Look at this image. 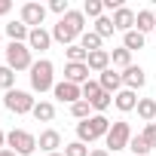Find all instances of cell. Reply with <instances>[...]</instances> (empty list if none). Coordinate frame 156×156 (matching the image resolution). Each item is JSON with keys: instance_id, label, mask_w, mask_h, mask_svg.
Instances as JSON below:
<instances>
[{"instance_id": "1", "label": "cell", "mask_w": 156, "mask_h": 156, "mask_svg": "<svg viewBox=\"0 0 156 156\" xmlns=\"http://www.w3.org/2000/svg\"><path fill=\"white\" fill-rule=\"evenodd\" d=\"M110 126H113V122H110L104 113H92L89 119L76 122V141H83V144H92V141H98V138H107Z\"/></svg>"}, {"instance_id": "2", "label": "cell", "mask_w": 156, "mask_h": 156, "mask_svg": "<svg viewBox=\"0 0 156 156\" xmlns=\"http://www.w3.org/2000/svg\"><path fill=\"white\" fill-rule=\"evenodd\" d=\"M31 89L34 92H52L55 89V67H52V61L49 58H40V61H34V67H31Z\"/></svg>"}, {"instance_id": "3", "label": "cell", "mask_w": 156, "mask_h": 156, "mask_svg": "<svg viewBox=\"0 0 156 156\" xmlns=\"http://www.w3.org/2000/svg\"><path fill=\"white\" fill-rule=\"evenodd\" d=\"M6 67H12L16 73H19V70H31V67H34L31 46H28V43H9V46H6Z\"/></svg>"}, {"instance_id": "4", "label": "cell", "mask_w": 156, "mask_h": 156, "mask_svg": "<svg viewBox=\"0 0 156 156\" xmlns=\"http://www.w3.org/2000/svg\"><path fill=\"white\" fill-rule=\"evenodd\" d=\"M3 107L22 116V113H34L37 101H34V95H31V92H25V89H12V92H6V95H3Z\"/></svg>"}, {"instance_id": "5", "label": "cell", "mask_w": 156, "mask_h": 156, "mask_svg": "<svg viewBox=\"0 0 156 156\" xmlns=\"http://www.w3.org/2000/svg\"><path fill=\"white\" fill-rule=\"evenodd\" d=\"M129 141H132V129H129V122H126V119H116V122L110 126L107 138H104L107 150H110V153H116V150H129Z\"/></svg>"}, {"instance_id": "6", "label": "cell", "mask_w": 156, "mask_h": 156, "mask_svg": "<svg viewBox=\"0 0 156 156\" xmlns=\"http://www.w3.org/2000/svg\"><path fill=\"white\" fill-rule=\"evenodd\" d=\"M6 147L16 150L19 156H31L37 150V138L31 132H25V129H12V132H6Z\"/></svg>"}, {"instance_id": "7", "label": "cell", "mask_w": 156, "mask_h": 156, "mask_svg": "<svg viewBox=\"0 0 156 156\" xmlns=\"http://www.w3.org/2000/svg\"><path fill=\"white\" fill-rule=\"evenodd\" d=\"M52 95H55L61 104H76V101H83V86H73V83L61 80V83H55Z\"/></svg>"}, {"instance_id": "8", "label": "cell", "mask_w": 156, "mask_h": 156, "mask_svg": "<svg viewBox=\"0 0 156 156\" xmlns=\"http://www.w3.org/2000/svg\"><path fill=\"white\" fill-rule=\"evenodd\" d=\"M22 22L34 31V28H43V22H46V6L43 3H25L22 6Z\"/></svg>"}, {"instance_id": "9", "label": "cell", "mask_w": 156, "mask_h": 156, "mask_svg": "<svg viewBox=\"0 0 156 156\" xmlns=\"http://www.w3.org/2000/svg\"><path fill=\"white\" fill-rule=\"evenodd\" d=\"M110 19H113V28H116V31L129 34V31H135V19H138V12H135V9H129V6H119Z\"/></svg>"}, {"instance_id": "10", "label": "cell", "mask_w": 156, "mask_h": 156, "mask_svg": "<svg viewBox=\"0 0 156 156\" xmlns=\"http://www.w3.org/2000/svg\"><path fill=\"white\" fill-rule=\"evenodd\" d=\"M144 83H147V76H144V67H141V64H132V67H126V70H122V89L138 92Z\"/></svg>"}, {"instance_id": "11", "label": "cell", "mask_w": 156, "mask_h": 156, "mask_svg": "<svg viewBox=\"0 0 156 156\" xmlns=\"http://www.w3.org/2000/svg\"><path fill=\"white\" fill-rule=\"evenodd\" d=\"M52 40H55V43H61V46L67 49V46H73L76 40H80V34H76V31H73L70 25H64V22L58 19V25L52 28Z\"/></svg>"}, {"instance_id": "12", "label": "cell", "mask_w": 156, "mask_h": 156, "mask_svg": "<svg viewBox=\"0 0 156 156\" xmlns=\"http://www.w3.org/2000/svg\"><path fill=\"white\" fill-rule=\"evenodd\" d=\"M28 46H31V52H46V49L52 46V31H46V28H34L31 37H28Z\"/></svg>"}, {"instance_id": "13", "label": "cell", "mask_w": 156, "mask_h": 156, "mask_svg": "<svg viewBox=\"0 0 156 156\" xmlns=\"http://www.w3.org/2000/svg\"><path fill=\"white\" fill-rule=\"evenodd\" d=\"M98 83H101V89L104 92H110V95H116L119 89H122V73L116 70V67H107L101 76H98Z\"/></svg>"}, {"instance_id": "14", "label": "cell", "mask_w": 156, "mask_h": 156, "mask_svg": "<svg viewBox=\"0 0 156 156\" xmlns=\"http://www.w3.org/2000/svg\"><path fill=\"white\" fill-rule=\"evenodd\" d=\"M89 64H64V80L67 83H73V86H83V83H89Z\"/></svg>"}, {"instance_id": "15", "label": "cell", "mask_w": 156, "mask_h": 156, "mask_svg": "<svg viewBox=\"0 0 156 156\" xmlns=\"http://www.w3.org/2000/svg\"><path fill=\"white\" fill-rule=\"evenodd\" d=\"M138 101H141V98H138L132 89H119V92L113 95V107L122 110V113H132V110L138 107Z\"/></svg>"}, {"instance_id": "16", "label": "cell", "mask_w": 156, "mask_h": 156, "mask_svg": "<svg viewBox=\"0 0 156 156\" xmlns=\"http://www.w3.org/2000/svg\"><path fill=\"white\" fill-rule=\"evenodd\" d=\"M37 147H40L46 156H49V153H58V147H61V135H58L55 129H46V132H40Z\"/></svg>"}, {"instance_id": "17", "label": "cell", "mask_w": 156, "mask_h": 156, "mask_svg": "<svg viewBox=\"0 0 156 156\" xmlns=\"http://www.w3.org/2000/svg\"><path fill=\"white\" fill-rule=\"evenodd\" d=\"M3 34L9 37V43H28V37H31V28L19 19V22H9L6 28H3Z\"/></svg>"}, {"instance_id": "18", "label": "cell", "mask_w": 156, "mask_h": 156, "mask_svg": "<svg viewBox=\"0 0 156 156\" xmlns=\"http://www.w3.org/2000/svg\"><path fill=\"white\" fill-rule=\"evenodd\" d=\"M86 64H89V70H95V73H104V70L110 67V52H107V49H98V52H89Z\"/></svg>"}, {"instance_id": "19", "label": "cell", "mask_w": 156, "mask_h": 156, "mask_svg": "<svg viewBox=\"0 0 156 156\" xmlns=\"http://www.w3.org/2000/svg\"><path fill=\"white\" fill-rule=\"evenodd\" d=\"M135 31H141L144 37H147L150 31H156V16H153V9H141V12H138V19H135Z\"/></svg>"}, {"instance_id": "20", "label": "cell", "mask_w": 156, "mask_h": 156, "mask_svg": "<svg viewBox=\"0 0 156 156\" xmlns=\"http://www.w3.org/2000/svg\"><path fill=\"white\" fill-rule=\"evenodd\" d=\"M135 110H138V116L144 122H156V98H141Z\"/></svg>"}, {"instance_id": "21", "label": "cell", "mask_w": 156, "mask_h": 156, "mask_svg": "<svg viewBox=\"0 0 156 156\" xmlns=\"http://www.w3.org/2000/svg\"><path fill=\"white\" fill-rule=\"evenodd\" d=\"M34 119H37V122H52V119H55V104H52V101H37Z\"/></svg>"}, {"instance_id": "22", "label": "cell", "mask_w": 156, "mask_h": 156, "mask_svg": "<svg viewBox=\"0 0 156 156\" xmlns=\"http://www.w3.org/2000/svg\"><path fill=\"white\" fill-rule=\"evenodd\" d=\"M61 22H64V25H70L76 34H86V16H83V9H70Z\"/></svg>"}, {"instance_id": "23", "label": "cell", "mask_w": 156, "mask_h": 156, "mask_svg": "<svg viewBox=\"0 0 156 156\" xmlns=\"http://www.w3.org/2000/svg\"><path fill=\"white\" fill-rule=\"evenodd\" d=\"M110 67H132V52L126 49V46H119V49H113L110 52Z\"/></svg>"}, {"instance_id": "24", "label": "cell", "mask_w": 156, "mask_h": 156, "mask_svg": "<svg viewBox=\"0 0 156 156\" xmlns=\"http://www.w3.org/2000/svg\"><path fill=\"white\" fill-rule=\"evenodd\" d=\"M64 58H67V64H86L89 52H86L80 43H73V46H67V49H64Z\"/></svg>"}, {"instance_id": "25", "label": "cell", "mask_w": 156, "mask_h": 156, "mask_svg": "<svg viewBox=\"0 0 156 156\" xmlns=\"http://www.w3.org/2000/svg\"><path fill=\"white\" fill-rule=\"evenodd\" d=\"M76 43H80V46H83L86 52H98L104 40H101V37H98L95 31H86V34H80V40H76Z\"/></svg>"}, {"instance_id": "26", "label": "cell", "mask_w": 156, "mask_h": 156, "mask_svg": "<svg viewBox=\"0 0 156 156\" xmlns=\"http://www.w3.org/2000/svg\"><path fill=\"white\" fill-rule=\"evenodd\" d=\"M144 43H147V37H144L141 31H129V34H122V46H126L129 52H135V49H144Z\"/></svg>"}, {"instance_id": "27", "label": "cell", "mask_w": 156, "mask_h": 156, "mask_svg": "<svg viewBox=\"0 0 156 156\" xmlns=\"http://www.w3.org/2000/svg\"><path fill=\"white\" fill-rule=\"evenodd\" d=\"M0 89H3V92H12L16 89V70L6 67V64H0Z\"/></svg>"}, {"instance_id": "28", "label": "cell", "mask_w": 156, "mask_h": 156, "mask_svg": "<svg viewBox=\"0 0 156 156\" xmlns=\"http://www.w3.org/2000/svg\"><path fill=\"white\" fill-rule=\"evenodd\" d=\"M113 31H116V28H113V19H110V16L95 19V34H98L101 40H104V37H113Z\"/></svg>"}, {"instance_id": "29", "label": "cell", "mask_w": 156, "mask_h": 156, "mask_svg": "<svg viewBox=\"0 0 156 156\" xmlns=\"http://www.w3.org/2000/svg\"><path fill=\"white\" fill-rule=\"evenodd\" d=\"M83 16L101 19V16H104V0H86V3H83Z\"/></svg>"}, {"instance_id": "30", "label": "cell", "mask_w": 156, "mask_h": 156, "mask_svg": "<svg viewBox=\"0 0 156 156\" xmlns=\"http://www.w3.org/2000/svg\"><path fill=\"white\" fill-rule=\"evenodd\" d=\"M129 150H132V156H147V153H150V144H147L141 135H132V141H129Z\"/></svg>"}, {"instance_id": "31", "label": "cell", "mask_w": 156, "mask_h": 156, "mask_svg": "<svg viewBox=\"0 0 156 156\" xmlns=\"http://www.w3.org/2000/svg\"><path fill=\"white\" fill-rule=\"evenodd\" d=\"M70 113H73V119H89L92 116V104L89 101H76V104H70Z\"/></svg>"}, {"instance_id": "32", "label": "cell", "mask_w": 156, "mask_h": 156, "mask_svg": "<svg viewBox=\"0 0 156 156\" xmlns=\"http://www.w3.org/2000/svg\"><path fill=\"white\" fill-rule=\"evenodd\" d=\"M98 95H101V83H98V80H89V83H83V101H89V104H92Z\"/></svg>"}, {"instance_id": "33", "label": "cell", "mask_w": 156, "mask_h": 156, "mask_svg": "<svg viewBox=\"0 0 156 156\" xmlns=\"http://www.w3.org/2000/svg\"><path fill=\"white\" fill-rule=\"evenodd\" d=\"M110 104H113V95H110V92H104V89H101V95H98V98H95V101H92V110H95V113H104V110H107V107H110Z\"/></svg>"}, {"instance_id": "34", "label": "cell", "mask_w": 156, "mask_h": 156, "mask_svg": "<svg viewBox=\"0 0 156 156\" xmlns=\"http://www.w3.org/2000/svg\"><path fill=\"white\" fill-rule=\"evenodd\" d=\"M64 156H89V147L83 141H70V144H64Z\"/></svg>"}, {"instance_id": "35", "label": "cell", "mask_w": 156, "mask_h": 156, "mask_svg": "<svg viewBox=\"0 0 156 156\" xmlns=\"http://www.w3.org/2000/svg\"><path fill=\"white\" fill-rule=\"evenodd\" d=\"M141 138H144V141L150 144V150H153V147H156V122H147L144 132H141Z\"/></svg>"}, {"instance_id": "36", "label": "cell", "mask_w": 156, "mask_h": 156, "mask_svg": "<svg viewBox=\"0 0 156 156\" xmlns=\"http://www.w3.org/2000/svg\"><path fill=\"white\" fill-rule=\"evenodd\" d=\"M49 9H52V12H58L61 19H64V16L70 12V6H67V0H52V3H49Z\"/></svg>"}, {"instance_id": "37", "label": "cell", "mask_w": 156, "mask_h": 156, "mask_svg": "<svg viewBox=\"0 0 156 156\" xmlns=\"http://www.w3.org/2000/svg\"><path fill=\"white\" fill-rule=\"evenodd\" d=\"M9 9H12V3H9V0H0V16H6Z\"/></svg>"}, {"instance_id": "38", "label": "cell", "mask_w": 156, "mask_h": 156, "mask_svg": "<svg viewBox=\"0 0 156 156\" xmlns=\"http://www.w3.org/2000/svg\"><path fill=\"white\" fill-rule=\"evenodd\" d=\"M89 156H110V150L104 147V150H89Z\"/></svg>"}, {"instance_id": "39", "label": "cell", "mask_w": 156, "mask_h": 156, "mask_svg": "<svg viewBox=\"0 0 156 156\" xmlns=\"http://www.w3.org/2000/svg\"><path fill=\"white\" fill-rule=\"evenodd\" d=\"M0 156H19L16 150H9V147H3V150H0Z\"/></svg>"}, {"instance_id": "40", "label": "cell", "mask_w": 156, "mask_h": 156, "mask_svg": "<svg viewBox=\"0 0 156 156\" xmlns=\"http://www.w3.org/2000/svg\"><path fill=\"white\" fill-rule=\"evenodd\" d=\"M3 147H6V132L0 129V150H3Z\"/></svg>"}, {"instance_id": "41", "label": "cell", "mask_w": 156, "mask_h": 156, "mask_svg": "<svg viewBox=\"0 0 156 156\" xmlns=\"http://www.w3.org/2000/svg\"><path fill=\"white\" fill-rule=\"evenodd\" d=\"M49 156H64V153H49Z\"/></svg>"}, {"instance_id": "42", "label": "cell", "mask_w": 156, "mask_h": 156, "mask_svg": "<svg viewBox=\"0 0 156 156\" xmlns=\"http://www.w3.org/2000/svg\"><path fill=\"white\" fill-rule=\"evenodd\" d=\"M0 37H3V31H0Z\"/></svg>"}]
</instances>
